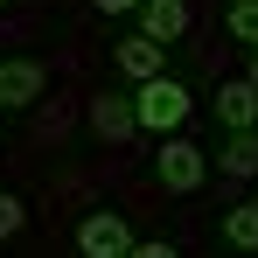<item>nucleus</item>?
I'll list each match as a JSON object with an SVG mask.
<instances>
[{
	"label": "nucleus",
	"instance_id": "nucleus-1",
	"mask_svg": "<svg viewBox=\"0 0 258 258\" xmlns=\"http://www.w3.org/2000/svg\"><path fill=\"white\" fill-rule=\"evenodd\" d=\"M188 84H174V77H147V84H133V119H140V133H174L181 119H188Z\"/></svg>",
	"mask_w": 258,
	"mask_h": 258
},
{
	"label": "nucleus",
	"instance_id": "nucleus-2",
	"mask_svg": "<svg viewBox=\"0 0 258 258\" xmlns=\"http://www.w3.org/2000/svg\"><path fill=\"white\" fill-rule=\"evenodd\" d=\"M77 251L84 258H126L133 251V230L119 210H91L84 223H77Z\"/></svg>",
	"mask_w": 258,
	"mask_h": 258
},
{
	"label": "nucleus",
	"instance_id": "nucleus-3",
	"mask_svg": "<svg viewBox=\"0 0 258 258\" xmlns=\"http://www.w3.org/2000/svg\"><path fill=\"white\" fill-rule=\"evenodd\" d=\"M154 174H161V188H174V196H188V188H203V147L196 140H161V161H154Z\"/></svg>",
	"mask_w": 258,
	"mask_h": 258
},
{
	"label": "nucleus",
	"instance_id": "nucleus-4",
	"mask_svg": "<svg viewBox=\"0 0 258 258\" xmlns=\"http://www.w3.org/2000/svg\"><path fill=\"white\" fill-rule=\"evenodd\" d=\"M42 84H49V70L35 56H7V63H0V105H35Z\"/></svg>",
	"mask_w": 258,
	"mask_h": 258
},
{
	"label": "nucleus",
	"instance_id": "nucleus-5",
	"mask_svg": "<svg viewBox=\"0 0 258 258\" xmlns=\"http://www.w3.org/2000/svg\"><path fill=\"white\" fill-rule=\"evenodd\" d=\"M216 119H223L230 133H251L258 126V84L251 77H230V84L216 91Z\"/></svg>",
	"mask_w": 258,
	"mask_h": 258
},
{
	"label": "nucleus",
	"instance_id": "nucleus-6",
	"mask_svg": "<svg viewBox=\"0 0 258 258\" xmlns=\"http://www.w3.org/2000/svg\"><path fill=\"white\" fill-rule=\"evenodd\" d=\"M112 63L126 70L133 84H147V77H168V70H161V63H168V49H161V42H147V35H126V42L112 49Z\"/></svg>",
	"mask_w": 258,
	"mask_h": 258
},
{
	"label": "nucleus",
	"instance_id": "nucleus-7",
	"mask_svg": "<svg viewBox=\"0 0 258 258\" xmlns=\"http://www.w3.org/2000/svg\"><path fill=\"white\" fill-rule=\"evenodd\" d=\"M91 126H98V140H133V133H140V119H133V98H119V91L91 98Z\"/></svg>",
	"mask_w": 258,
	"mask_h": 258
},
{
	"label": "nucleus",
	"instance_id": "nucleus-8",
	"mask_svg": "<svg viewBox=\"0 0 258 258\" xmlns=\"http://www.w3.org/2000/svg\"><path fill=\"white\" fill-rule=\"evenodd\" d=\"M140 14H147V21H140V35H147V42H161V49L188 28V7H181V0H140Z\"/></svg>",
	"mask_w": 258,
	"mask_h": 258
},
{
	"label": "nucleus",
	"instance_id": "nucleus-9",
	"mask_svg": "<svg viewBox=\"0 0 258 258\" xmlns=\"http://www.w3.org/2000/svg\"><path fill=\"white\" fill-rule=\"evenodd\" d=\"M216 168H223V174H258V126L251 133H230L223 154H216Z\"/></svg>",
	"mask_w": 258,
	"mask_h": 258
},
{
	"label": "nucleus",
	"instance_id": "nucleus-10",
	"mask_svg": "<svg viewBox=\"0 0 258 258\" xmlns=\"http://www.w3.org/2000/svg\"><path fill=\"white\" fill-rule=\"evenodd\" d=\"M223 237H230V251H258V203H237L223 216Z\"/></svg>",
	"mask_w": 258,
	"mask_h": 258
},
{
	"label": "nucleus",
	"instance_id": "nucleus-11",
	"mask_svg": "<svg viewBox=\"0 0 258 258\" xmlns=\"http://www.w3.org/2000/svg\"><path fill=\"white\" fill-rule=\"evenodd\" d=\"M223 28L237 35V42L258 49V0H230V14H223Z\"/></svg>",
	"mask_w": 258,
	"mask_h": 258
},
{
	"label": "nucleus",
	"instance_id": "nucleus-12",
	"mask_svg": "<svg viewBox=\"0 0 258 258\" xmlns=\"http://www.w3.org/2000/svg\"><path fill=\"white\" fill-rule=\"evenodd\" d=\"M14 230H21V196H7V188H0V244H7Z\"/></svg>",
	"mask_w": 258,
	"mask_h": 258
},
{
	"label": "nucleus",
	"instance_id": "nucleus-13",
	"mask_svg": "<svg viewBox=\"0 0 258 258\" xmlns=\"http://www.w3.org/2000/svg\"><path fill=\"white\" fill-rule=\"evenodd\" d=\"M126 258H181V251H174V244H133Z\"/></svg>",
	"mask_w": 258,
	"mask_h": 258
},
{
	"label": "nucleus",
	"instance_id": "nucleus-14",
	"mask_svg": "<svg viewBox=\"0 0 258 258\" xmlns=\"http://www.w3.org/2000/svg\"><path fill=\"white\" fill-rule=\"evenodd\" d=\"M98 7H105V14H133L140 0H98Z\"/></svg>",
	"mask_w": 258,
	"mask_h": 258
},
{
	"label": "nucleus",
	"instance_id": "nucleus-15",
	"mask_svg": "<svg viewBox=\"0 0 258 258\" xmlns=\"http://www.w3.org/2000/svg\"><path fill=\"white\" fill-rule=\"evenodd\" d=\"M251 84H258V49H251Z\"/></svg>",
	"mask_w": 258,
	"mask_h": 258
},
{
	"label": "nucleus",
	"instance_id": "nucleus-16",
	"mask_svg": "<svg viewBox=\"0 0 258 258\" xmlns=\"http://www.w3.org/2000/svg\"><path fill=\"white\" fill-rule=\"evenodd\" d=\"M0 112H7V105H0Z\"/></svg>",
	"mask_w": 258,
	"mask_h": 258
}]
</instances>
